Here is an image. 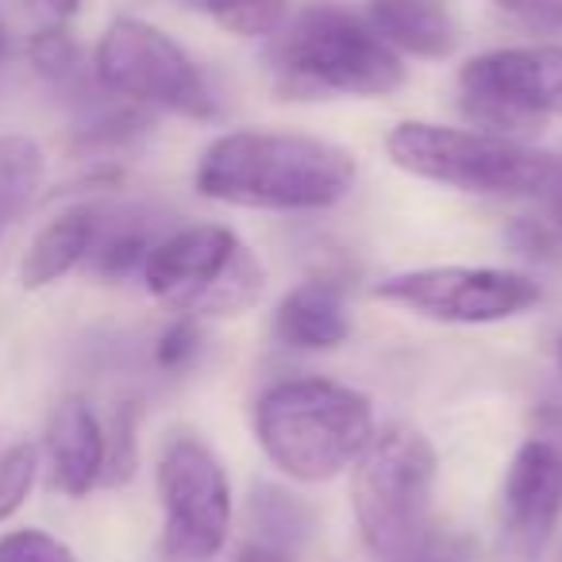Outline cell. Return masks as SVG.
<instances>
[{
	"label": "cell",
	"instance_id": "6da1fadb",
	"mask_svg": "<svg viewBox=\"0 0 562 562\" xmlns=\"http://www.w3.org/2000/svg\"><path fill=\"white\" fill-rule=\"evenodd\" d=\"M359 178L339 143L278 127L224 132L201 150L193 186L216 204L250 212H324L347 201Z\"/></svg>",
	"mask_w": 562,
	"mask_h": 562
},
{
	"label": "cell",
	"instance_id": "7a4b0ae2",
	"mask_svg": "<svg viewBox=\"0 0 562 562\" xmlns=\"http://www.w3.org/2000/svg\"><path fill=\"white\" fill-rule=\"evenodd\" d=\"M270 74L285 101L359 97L382 101L405 89V58L344 4H305L270 40Z\"/></svg>",
	"mask_w": 562,
	"mask_h": 562
},
{
	"label": "cell",
	"instance_id": "3957f363",
	"mask_svg": "<svg viewBox=\"0 0 562 562\" xmlns=\"http://www.w3.org/2000/svg\"><path fill=\"white\" fill-rule=\"evenodd\" d=\"M255 443L285 477L321 485L359 462L378 436L367 393L331 378H285L258 393L250 408Z\"/></svg>",
	"mask_w": 562,
	"mask_h": 562
},
{
	"label": "cell",
	"instance_id": "277c9868",
	"mask_svg": "<svg viewBox=\"0 0 562 562\" xmlns=\"http://www.w3.org/2000/svg\"><path fill=\"white\" fill-rule=\"evenodd\" d=\"M439 454L416 428H385L351 467V508L378 562H408L436 539Z\"/></svg>",
	"mask_w": 562,
	"mask_h": 562
},
{
	"label": "cell",
	"instance_id": "5b68a950",
	"mask_svg": "<svg viewBox=\"0 0 562 562\" xmlns=\"http://www.w3.org/2000/svg\"><path fill=\"white\" fill-rule=\"evenodd\" d=\"M385 155L397 170L420 181L474 196H543L554 173V155L536 143L493 135L482 127H447L431 120H405L385 135Z\"/></svg>",
	"mask_w": 562,
	"mask_h": 562
},
{
	"label": "cell",
	"instance_id": "8992f818",
	"mask_svg": "<svg viewBox=\"0 0 562 562\" xmlns=\"http://www.w3.org/2000/svg\"><path fill=\"white\" fill-rule=\"evenodd\" d=\"M139 273L158 305L193 321L247 313L266 285L255 250L224 224H186L158 235Z\"/></svg>",
	"mask_w": 562,
	"mask_h": 562
},
{
	"label": "cell",
	"instance_id": "52a82bcc",
	"mask_svg": "<svg viewBox=\"0 0 562 562\" xmlns=\"http://www.w3.org/2000/svg\"><path fill=\"white\" fill-rule=\"evenodd\" d=\"M93 78L104 93L147 112L209 124L220 116L216 93L196 58L162 27L139 16H116L93 50Z\"/></svg>",
	"mask_w": 562,
	"mask_h": 562
},
{
	"label": "cell",
	"instance_id": "ba28073f",
	"mask_svg": "<svg viewBox=\"0 0 562 562\" xmlns=\"http://www.w3.org/2000/svg\"><path fill=\"white\" fill-rule=\"evenodd\" d=\"M459 97L474 127L528 143L547 120L562 116V43L474 55L459 70Z\"/></svg>",
	"mask_w": 562,
	"mask_h": 562
},
{
	"label": "cell",
	"instance_id": "9c48e42d",
	"mask_svg": "<svg viewBox=\"0 0 562 562\" xmlns=\"http://www.w3.org/2000/svg\"><path fill=\"white\" fill-rule=\"evenodd\" d=\"M162 505V554L170 562H212L232 536V482L204 439L173 436L155 467Z\"/></svg>",
	"mask_w": 562,
	"mask_h": 562
},
{
	"label": "cell",
	"instance_id": "30bf717a",
	"mask_svg": "<svg viewBox=\"0 0 562 562\" xmlns=\"http://www.w3.org/2000/svg\"><path fill=\"white\" fill-rule=\"evenodd\" d=\"M374 297L431 324L477 328L531 313L543 301V290L528 273L501 266H420L382 278Z\"/></svg>",
	"mask_w": 562,
	"mask_h": 562
},
{
	"label": "cell",
	"instance_id": "8fae6325",
	"mask_svg": "<svg viewBox=\"0 0 562 562\" xmlns=\"http://www.w3.org/2000/svg\"><path fill=\"white\" fill-rule=\"evenodd\" d=\"M562 524V447L531 436L516 447L501 482V539L520 562H536Z\"/></svg>",
	"mask_w": 562,
	"mask_h": 562
},
{
	"label": "cell",
	"instance_id": "7c38bea8",
	"mask_svg": "<svg viewBox=\"0 0 562 562\" xmlns=\"http://www.w3.org/2000/svg\"><path fill=\"white\" fill-rule=\"evenodd\" d=\"M47 482L55 493L81 501L104 477V420L86 397H63L47 420L43 436Z\"/></svg>",
	"mask_w": 562,
	"mask_h": 562
},
{
	"label": "cell",
	"instance_id": "4fadbf2b",
	"mask_svg": "<svg viewBox=\"0 0 562 562\" xmlns=\"http://www.w3.org/2000/svg\"><path fill=\"white\" fill-rule=\"evenodd\" d=\"M351 336L347 290L336 278H308L273 308V339L293 351H336Z\"/></svg>",
	"mask_w": 562,
	"mask_h": 562
},
{
	"label": "cell",
	"instance_id": "5bb4252c",
	"mask_svg": "<svg viewBox=\"0 0 562 562\" xmlns=\"http://www.w3.org/2000/svg\"><path fill=\"white\" fill-rule=\"evenodd\" d=\"M367 20L401 58L443 63L462 43V24L447 0H370Z\"/></svg>",
	"mask_w": 562,
	"mask_h": 562
},
{
	"label": "cell",
	"instance_id": "9a60e30c",
	"mask_svg": "<svg viewBox=\"0 0 562 562\" xmlns=\"http://www.w3.org/2000/svg\"><path fill=\"white\" fill-rule=\"evenodd\" d=\"M97 227H101V204H70L55 212L27 243V255L20 262V285L35 293L81 270L97 243Z\"/></svg>",
	"mask_w": 562,
	"mask_h": 562
},
{
	"label": "cell",
	"instance_id": "2e32d148",
	"mask_svg": "<svg viewBox=\"0 0 562 562\" xmlns=\"http://www.w3.org/2000/svg\"><path fill=\"white\" fill-rule=\"evenodd\" d=\"M158 243V232L150 216L143 212H109L101 209V227H97V243L89 250V273L104 281H124L143 270L150 247Z\"/></svg>",
	"mask_w": 562,
	"mask_h": 562
},
{
	"label": "cell",
	"instance_id": "e0dca14e",
	"mask_svg": "<svg viewBox=\"0 0 562 562\" xmlns=\"http://www.w3.org/2000/svg\"><path fill=\"white\" fill-rule=\"evenodd\" d=\"M47 178V155L32 135H0V227L20 220L40 196Z\"/></svg>",
	"mask_w": 562,
	"mask_h": 562
},
{
	"label": "cell",
	"instance_id": "ac0fdd59",
	"mask_svg": "<svg viewBox=\"0 0 562 562\" xmlns=\"http://www.w3.org/2000/svg\"><path fill=\"white\" fill-rule=\"evenodd\" d=\"M250 524H255V543H266L281 554H293L308 539V531H313V513L293 493L258 485L255 497H250Z\"/></svg>",
	"mask_w": 562,
	"mask_h": 562
},
{
	"label": "cell",
	"instance_id": "d6986e66",
	"mask_svg": "<svg viewBox=\"0 0 562 562\" xmlns=\"http://www.w3.org/2000/svg\"><path fill=\"white\" fill-rule=\"evenodd\" d=\"M27 63L35 66L43 81H50L55 89L86 97V86H97L93 70H86L78 40L70 35V27H40L27 40Z\"/></svg>",
	"mask_w": 562,
	"mask_h": 562
},
{
	"label": "cell",
	"instance_id": "ffe728a7",
	"mask_svg": "<svg viewBox=\"0 0 562 562\" xmlns=\"http://www.w3.org/2000/svg\"><path fill=\"white\" fill-rule=\"evenodd\" d=\"M196 9L209 12L216 27L235 40H273L290 20L285 0H196Z\"/></svg>",
	"mask_w": 562,
	"mask_h": 562
},
{
	"label": "cell",
	"instance_id": "44dd1931",
	"mask_svg": "<svg viewBox=\"0 0 562 562\" xmlns=\"http://www.w3.org/2000/svg\"><path fill=\"white\" fill-rule=\"evenodd\" d=\"M139 401H120L104 420V477L101 485L120 490L139 470Z\"/></svg>",
	"mask_w": 562,
	"mask_h": 562
},
{
	"label": "cell",
	"instance_id": "7402d4cb",
	"mask_svg": "<svg viewBox=\"0 0 562 562\" xmlns=\"http://www.w3.org/2000/svg\"><path fill=\"white\" fill-rule=\"evenodd\" d=\"M43 454L35 443L20 439L9 451H0V524H9L27 505L35 482H40Z\"/></svg>",
	"mask_w": 562,
	"mask_h": 562
},
{
	"label": "cell",
	"instance_id": "603a6c76",
	"mask_svg": "<svg viewBox=\"0 0 562 562\" xmlns=\"http://www.w3.org/2000/svg\"><path fill=\"white\" fill-rule=\"evenodd\" d=\"M0 562H78V554L43 528H12L0 536Z\"/></svg>",
	"mask_w": 562,
	"mask_h": 562
},
{
	"label": "cell",
	"instance_id": "cb8c5ba5",
	"mask_svg": "<svg viewBox=\"0 0 562 562\" xmlns=\"http://www.w3.org/2000/svg\"><path fill=\"white\" fill-rule=\"evenodd\" d=\"M196 355H201V321H193V316H173L155 344L158 370L178 374V370H186Z\"/></svg>",
	"mask_w": 562,
	"mask_h": 562
},
{
	"label": "cell",
	"instance_id": "d4e9b609",
	"mask_svg": "<svg viewBox=\"0 0 562 562\" xmlns=\"http://www.w3.org/2000/svg\"><path fill=\"white\" fill-rule=\"evenodd\" d=\"M493 4L539 32H562V0H493Z\"/></svg>",
	"mask_w": 562,
	"mask_h": 562
},
{
	"label": "cell",
	"instance_id": "484cf974",
	"mask_svg": "<svg viewBox=\"0 0 562 562\" xmlns=\"http://www.w3.org/2000/svg\"><path fill=\"white\" fill-rule=\"evenodd\" d=\"M24 9L40 20V27H70V20L86 9V0H24Z\"/></svg>",
	"mask_w": 562,
	"mask_h": 562
},
{
	"label": "cell",
	"instance_id": "4316f807",
	"mask_svg": "<svg viewBox=\"0 0 562 562\" xmlns=\"http://www.w3.org/2000/svg\"><path fill=\"white\" fill-rule=\"evenodd\" d=\"M539 201H543L547 224H551L554 232H562V158H554V173H551V181H547Z\"/></svg>",
	"mask_w": 562,
	"mask_h": 562
},
{
	"label": "cell",
	"instance_id": "83f0119b",
	"mask_svg": "<svg viewBox=\"0 0 562 562\" xmlns=\"http://www.w3.org/2000/svg\"><path fill=\"white\" fill-rule=\"evenodd\" d=\"M235 562H290V554H281V551H273V547L255 543V539H250V543L235 554Z\"/></svg>",
	"mask_w": 562,
	"mask_h": 562
},
{
	"label": "cell",
	"instance_id": "f1b7e54d",
	"mask_svg": "<svg viewBox=\"0 0 562 562\" xmlns=\"http://www.w3.org/2000/svg\"><path fill=\"white\" fill-rule=\"evenodd\" d=\"M9 58V32H4V24H0V63Z\"/></svg>",
	"mask_w": 562,
	"mask_h": 562
},
{
	"label": "cell",
	"instance_id": "f546056e",
	"mask_svg": "<svg viewBox=\"0 0 562 562\" xmlns=\"http://www.w3.org/2000/svg\"><path fill=\"white\" fill-rule=\"evenodd\" d=\"M559 370H562V339H559Z\"/></svg>",
	"mask_w": 562,
	"mask_h": 562
}]
</instances>
